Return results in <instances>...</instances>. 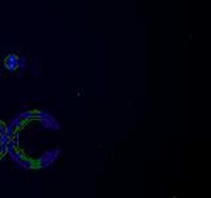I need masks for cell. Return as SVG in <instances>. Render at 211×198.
<instances>
[{
  "mask_svg": "<svg viewBox=\"0 0 211 198\" xmlns=\"http://www.w3.org/2000/svg\"><path fill=\"white\" fill-rule=\"evenodd\" d=\"M5 67L9 69L11 72H13L16 70V67L18 66V57L16 54H9L7 58H5Z\"/></svg>",
  "mask_w": 211,
  "mask_h": 198,
  "instance_id": "obj_1",
  "label": "cell"
}]
</instances>
